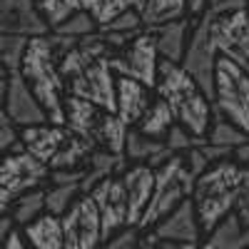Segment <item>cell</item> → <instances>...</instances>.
<instances>
[{"mask_svg": "<svg viewBox=\"0 0 249 249\" xmlns=\"http://www.w3.org/2000/svg\"><path fill=\"white\" fill-rule=\"evenodd\" d=\"M80 195H82L80 184H48L45 187V212L62 217Z\"/></svg>", "mask_w": 249, "mask_h": 249, "instance_id": "f546056e", "label": "cell"}, {"mask_svg": "<svg viewBox=\"0 0 249 249\" xmlns=\"http://www.w3.org/2000/svg\"><path fill=\"white\" fill-rule=\"evenodd\" d=\"M144 234H147L150 239H155V242L170 239V242H190V244H199L202 237H204L190 199H184L179 207H175L167 217H162Z\"/></svg>", "mask_w": 249, "mask_h": 249, "instance_id": "9a60e30c", "label": "cell"}, {"mask_svg": "<svg viewBox=\"0 0 249 249\" xmlns=\"http://www.w3.org/2000/svg\"><path fill=\"white\" fill-rule=\"evenodd\" d=\"M23 239L28 242L30 249H65L62 247V227L60 217L55 214H40L35 222L23 227Z\"/></svg>", "mask_w": 249, "mask_h": 249, "instance_id": "603a6c76", "label": "cell"}, {"mask_svg": "<svg viewBox=\"0 0 249 249\" xmlns=\"http://www.w3.org/2000/svg\"><path fill=\"white\" fill-rule=\"evenodd\" d=\"M207 5H210V0H187V15L197 18L207 10Z\"/></svg>", "mask_w": 249, "mask_h": 249, "instance_id": "b9f144b4", "label": "cell"}, {"mask_svg": "<svg viewBox=\"0 0 249 249\" xmlns=\"http://www.w3.org/2000/svg\"><path fill=\"white\" fill-rule=\"evenodd\" d=\"M50 33H57V35H65V37H85V35H92L97 33V23H95V18L88 13V10H75L70 18H65L62 23L50 30Z\"/></svg>", "mask_w": 249, "mask_h": 249, "instance_id": "1f68e13d", "label": "cell"}, {"mask_svg": "<svg viewBox=\"0 0 249 249\" xmlns=\"http://www.w3.org/2000/svg\"><path fill=\"white\" fill-rule=\"evenodd\" d=\"M8 82H10V72L5 68H0V107L5 102V92H8Z\"/></svg>", "mask_w": 249, "mask_h": 249, "instance_id": "ee69618b", "label": "cell"}, {"mask_svg": "<svg viewBox=\"0 0 249 249\" xmlns=\"http://www.w3.org/2000/svg\"><path fill=\"white\" fill-rule=\"evenodd\" d=\"M100 30H107V33H120V35H130V33H140L142 30V20H140V13L135 10H122L112 23L102 25Z\"/></svg>", "mask_w": 249, "mask_h": 249, "instance_id": "d590c367", "label": "cell"}, {"mask_svg": "<svg viewBox=\"0 0 249 249\" xmlns=\"http://www.w3.org/2000/svg\"><path fill=\"white\" fill-rule=\"evenodd\" d=\"M124 5H127L130 10H135V13H142V8H144V0H124Z\"/></svg>", "mask_w": 249, "mask_h": 249, "instance_id": "7dc6e473", "label": "cell"}, {"mask_svg": "<svg viewBox=\"0 0 249 249\" xmlns=\"http://www.w3.org/2000/svg\"><path fill=\"white\" fill-rule=\"evenodd\" d=\"M50 177L48 164L35 160L30 152L20 147V142L5 155H0V187L8 190L13 197L45 187Z\"/></svg>", "mask_w": 249, "mask_h": 249, "instance_id": "8fae6325", "label": "cell"}, {"mask_svg": "<svg viewBox=\"0 0 249 249\" xmlns=\"http://www.w3.org/2000/svg\"><path fill=\"white\" fill-rule=\"evenodd\" d=\"M5 115L13 120V124L20 127H33V124H45L48 117L40 107V102L35 100V95L30 92V88L23 82L18 72L10 75L8 82V92H5V102H3Z\"/></svg>", "mask_w": 249, "mask_h": 249, "instance_id": "2e32d148", "label": "cell"}, {"mask_svg": "<svg viewBox=\"0 0 249 249\" xmlns=\"http://www.w3.org/2000/svg\"><path fill=\"white\" fill-rule=\"evenodd\" d=\"M175 124V117L170 112V107L164 105V100H160L157 95L152 97L150 107L144 110L142 120L135 124V130H140L142 135L147 137H155V140H164V135H167V130Z\"/></svg>", "mask_w": 249, "mask_h": 249, "instance_id": "4316f807", "label": "cell"}, {"mask_svg": "<svg viewBox=\"0 0 249 249\" xmlns=\"http://www.w3.org/2000/svg\"><path fill=\"white\" fill-rule=\"evenodd\" d=\"M249 5V0H219V3L210 5L214 13H232V10H242Z\"/></svg>", "mask_w": 249, "mask_h": 249, "instance_id": "f35d334b", "label": "cell"}, {"mask_svg": "<svg viewBox=\"0 0 249 249\" xmlns=\"http://www.w3.org/2000/svg\"><path fill=\"white\" fill-rule=\"evenodd\" d=\"M77 37H65L57 33L30 37L23 60H20L18 75L30 88L35 100L40 102L48 122L65 124V80L60 75V57Z\"/></svg>", "mask_w": 249, "mask_h": 249, "instance_id": "6da1fadb", "label": "cell"}, {"mask_svg": "<svg viewBox=\"0 0 249 249\" xmlns=\"http://www.w3.org/2000/svg\"><path fill=\"white\" fill-rule=\"evenodd\" d=\"M122 155H124V160H127V164H147V167H152V170H160L164 162H170L175 157L167 147H164L162 140L147 137L135 127L127 130Z\"/></svg>", "mask_w": 249, "mask_h": 249, "instance_id": "44dd1931", "label": "cell"}, {"mask_svg": "<svg viewBox=\"0 0 249 249\" xmlns=\"http://www.w3.org/2000/svg\"><path fill=\"white\" fill-rule=\"evenodd\" d=\"M60 227L65 249H100L102 244L100 212L90 195H80L70 204V210L60 217Z\"/></svg>", "mask_w": 249, "mask_h": 249, "instance_id": "30bf717a", "label": "cell"}, {"mask_svg": "<svg viewBox=\"0 0 249 249\" xmlns=\"http://www.w3.org/2000/svg\"><path fill=\"white\" fill-rule=\"evenodd\" d=\"M144 234V232H142ZM155 242V239H152ZM160 244V249H197V244H190V242H170V239H162V242H157Z\"/></svg>", "mask_w": 249, "mask_h": 249, "instance_id": "7bdbcfd3", "label": "cell"}, {"mask_svg": "<svg viewBox=\"0 0 249 249\" xmlns=\"http://www.w3.org/2000/svg\"><path fill=\"white\" fill-rule=\"evenodd\" d=\"M120 177L124 187V197H127V222L130 227H137L152 199L155 170L147 167V164H127Z\"/></svg>", "mask_w": 249, "mask_h": 249, "instance_id": "e0dca14e", "label": "cell"}, {"mask_svg": "<svg viewBox=\"0 0 249 249\" xmlns=\"http://www.w3.org/2000/svg\"><path fill=\"white\" fill-rule=\"evenodd\" d=\"M197 249H217V247H212L210 242H199V244H197Z\"/></svg>", "mask_w": 249, "mask_h": 249, "instance_id": "681fc988", "label": "cell"}, {"mask_svg": "<svg viewBox=\"0 0 249 249\" xmlns=\"http://www.w3.org/2000/svg\"><path fill=\"white\" fill-rule=\"evenodd\" d=\"M234 214L242 219V224H249V164L239 167V184H237Z\"/></svg>", "mask_w": 249, "mask_h": 249, "instance_id": "8d00e7d4", "label": "cell"}, {"mask_svg": "<svg viewBox=\"0 0 249 249\" xmlns=\"http://www.w3.org/2000/svg\"><path fill=\"white\" fill-rule=\"evenodd\" d=\"M13 230H18V227L13 224L10 214H3V217H0V249L5 247V242H8V237L13 234Z\"/></svg>", "mask_w": 249, "mask_h": 249, "instance_id": "ab89813d", "label": "cell"}, {"mask_svg": "<svg viewBox=\"0 0 249 249\" xmlns=\"http://www.w3.org/2000/svg\"><path fill=\"white\" fill-rule=\"evenodd\" d=\"M210 37L217 55L227 57L249 75V5L232 13H214Z\"/></svg>", "mask_w": 249, "mask_h": 249, "instance_id": "9c48e42d", "label": "cell"}, {"mask_svg": "<svg viewBox=\"0 0 249 249\" xmlns=\"http://www.w3.org/2000/svg\"><path fill=\"white\" fill-rule=\"evenodd\" d=\"M237 184H239V164H234L232 160L214 162L202 175L195 177L190 202L195 207L202 234H210L219 219L234 212Z\"/></svg>", "mask_w": 249, "mask_h": 249, "instance_id": "3957f363", "label": "cell"}, {"mask_svg": "<svg viewBox=\"0 0 249 249\" xmlns=\"http://www.w3.org/2000/svg\"><path fill=\"white\" fill-rule=\"evenodd\" d=\"M192 184H195V175L187 170L182 155H175L170 162H164L160 170H155L152 199L147 204V210H144L137 230L147 232L150 227H155L162 217H167L175 207H179L184 199H190Z\"/></svg>", "mask_w": 249, "mask_h": 249, "instance_id": "8992f818", "label": "cell"}, {"mask_svg": "<svg viewBox=\"0 0 249 249\" xmlns=\"http://www.w3.org/2000/svg\"><path fill=\"white\" fill-rule=\"evenodd\" d=\"M18 127L13 124V120L5 115V110L0 107V155L10 152L15 144H18Z\"/></svg>", "mask_w": 249, "mask_h": 249, "instance_id": "74e56055", "label": "cell"}, {"mask_svg": "<svg viewBox=\"0 0 249 249\" xmlns=\"http://www.w3.org/2000/svg\"><path fill=\"white\" fill-rule=\"evenodd\" d=\"M65 127L80 140L92 144L95 150H107L112 155H122L124 150L127 127L120 122L115 112L102 110L92 105V102L68 95L65 97Z\"/></svg>", "mask_w": 249, "mask_h": 249, "instance_id": "277c9868", "label": "cell"}, {"mask_svg": "<svg viewBox=\"0 0 249 249\" xmlns=\"http://www.w3.org/2000/svg\"><path fill=\"white\" fill-rule=\"evenodd\" d=\"M187 15V0H144L140 13L142 28H157Z\"/></svg>", "mask_w": 249, "mask_h": 249, "instance_id": "484cf974", "label": "cell"}, {"mask_svg": "<svg viewBox=\"0 0 249 249\" xmlns=\"http://www.w3.org/2000/svg\"><path fill=\"white\" fill-rule=\"evenodd\" d=\"M65 92L70 97L92 102L107 112H115V72L110 70L107 60H97L77 75L68 77Z\"/></svg>", "mask_w": 249, "mask_h": 249, "instance_id": "7c38bea8", "label": "cell"}, {"mask_svg": "<svg viewBox=\"0 0 249 249\" xmlns=\"http://www.w3.org/2000/svg\"><path fill=\"white\" fill-rule=\"evenodd\" d=\"M214 3H219V0H210V5H214ZM210 5H207V8H210Z\"/></svg>", "mask_w": 249, "mask_h": 249, "instance_id": "f907efd6", "label": "cell"}, {"mask_svg": "<svg viewBox=\"0 0 249 249\" xmlns=\"http://www.w3.org/2000/svg\"><path fill=\"white\" fill-rule=\"evenodd\" d=\"M8 214H10L13 224L20 227V230L28 227L30 222H35L40 214H45V187H37V190L13 197Z\"/></svg>", "mask_w": 249, "mask_h": 249, "instance_id": "d4e9b609", "label": "cell"}, {"mask_svg": "<svg viewBox=\"0 0 249 249\" xmlns=\"http://www.w3.org/2000/svg\"><path fill=\"white\" fill-rule=\"evenodd\" d=\"M242 239H244V224L234 212H230L224 219H219L212 227V232L207 234V242L217 249H244Z\"/></svg>", "mask_w": 249, "mask_h": 249, "instance_id": "f1b7e54d", "label": "cell"}, {"mask_svg": "<svg viewBox=\"0 0 249 249\" xmlns=\"http://www.w3.org/2000/svg\"><path fill=\"white\" fill-rule=\"evenodd\" d=\"M192 25H195V18L184 15L179 20H170V23H164V25L147 28L155 35V45H157L160 60H167V62L179 65L182 57H184V50H187V40H190Z\"/></svg>", "mask_w": 249, "mask_h": 249, "instance_id": "ffe728a7", "label": "cell"}, {"mask_svg": "<svg viewBox=\"0 0 249 249\" xmlns=\"http://www.w3.org/2000/svg\"><path fill=\"white\" fill-rule=\"evenodd\" d=\"M28 40L30 37H20V35H0V68H5L10 75L18 72Z\"/></svg>", "mask_w": 249, "mask_h": 249, "instance_id": "4dcf8cb0", "label": "cell"}, {"mask_svg": "<svg viewBox=\"0 0 249 249\" xmlns=\"http://www.w3.org/2000/svg\"><path fill=\"white\" fill-rule=\"evenodd\" d=\"M124 167H127V160L122 155H112L107 150H92V155L88 160V167H85V179L80 184V192L88 195L102 179H107L112 175H122Z\"/></svg>", "mask_w": 249, "mask_h": 249, "instance_id": "7402d4cb", "label": "cell"}, {"mask_svg": "<svg viewBox=\"0 0 249 249\" xmlns=\"http://www.w3.org/2000/svg\"><path fill=\"white\" fill-rule=\"evenodd\" d=\"M107 65L115 75L132 77L152 90L157 80V65H160V53L155 45L152 30L142 28L140 33H135L127 43H122L117 50L110 53Z\"/></svg>", "mask_w": 249, "mask_h": 249, "instance_id": "52a82bcc", "label": "cell"}, {"mask_svg": "<svg viewBox=\"0 0 249 249\" xmlns=\"http://www.w3.org/2000/svg\"><path fill=\"white\" fill-rule=\"evenodd\" d=\"M204 142L214 144V147H224V150H237L244 142H249V135L242 132L230 120H224V117L212 112V122H210V127H207Z\"/></svg>", "mask_w": 249, "mask_h": 249, "instance_id": "83f0119b", "label": "cell"}, {"mask_svg": "<svg viewBox=\"0 0 249 249\" xmlns=\"http://www.w3.org/2000/svg\"><path fill=\"white\" fill-rule=\"evenodd\" d=\"M80 8L88 10V13L95 18L97 28L112 23V20H115L122 10H127L124 0H80Z\"/></svg>", "mask_w": 249, "mask_h": 249, "instance_id": "836d02e7", "label": "cell"}, {"mask_svg": "<svg viewBox=\"0 0 249 249\" xmlns=\"http://www.w3.org/2000/svg\"><path fill=\"white\" fill-rule=\"evenodd\" d=\"M140 249H160V244L152 242L147 234H142V237H140Z\"/></svg>", "mask_w": 249, "mask_h": 249, "instance_id": "bcb514c9", "label": "cell"}, {"mask_svg": "<svg viewBox=\"0 0 249 249\" xmlns=\"http://www.w3.org/2000/svg\"><path fill=\"white\" fill-rule=\"evenodd\" d=\"M48 33L50 28L35 0H0V35L37 37Z\"/></svg>", "mask_w": 249, "mask_h": 249, "instance_id": "5bb4252c", "label": "cell"}, {"mask_svg": "<svg viewBox=\"0 0 249 249\" xmlns=\"http://www.w3.org/2000/svg\"><path fill=\"white\" fill-rule=\"evenodd\" d=\"M164 147H167L172 155H184V152H190L195 147H199V144L204 142V137H195L190 130H184L182 124H172V127L167 130V135H164Z\"/></svg>", "mask_w": 249, "mask_h": 249, "instance_id": "e575fe53", "label": "cell"}, {"mask_svg": "<svg viewBox=\"0 0 249 249\" xmlns=\"http://www.w3.org/2000/svg\"><path fill=\"white\" fill-rule=\"evenodd\" d=\"M100 212V227H102V242L110 239L112 234L122 232L124 227H130L127 222V197H124L122 177L112 175L107 179H102L88 192Z\"/></svg>", "mask_w": 249, "mask_h": 249, "instance_id": "4fadbf2b", "label": "cell"}, {"mask_svg": "<svg viewBox=\"0 0 249 249\" xmlns=\"http://www.w3.org/2000/svg\"><path fill=\"white\" fill-rule=\"evenodd\" d=\"M155 92L150 88H144L142 82L132 80V77H120L115 75V115L120 117V122L124 127H135L142 120L144 110L150 107Z\"/></svg>", "mask_w": 249, "mask_h": 249, "instance_id": "ac0fdd59", "label": "cell"}, {"mask_svg": "<svg viewBox=\"0 0 249 249\" xmlns=\"http://www.w3.org/2000/svg\"><path fill=\"white\" fill-rule=\"evenodd\" d=\"M212 18H214V13L210 8L195 18L190 40H187L184 57L179 62V68L197 82L199 90L207 97H212V77H214V62H217V50H214L212 37H210Z\"/></svg>", "mask_w": 249, "mask_h": 249, "instance_id": "ba28073f", "label": "cell"}, {"mask_svg": "<svg viewBox=\"0 0 249 249\" xmlns=\"http://www.w3.org/2000/svg\"><path fill=\"white\" fill-rule=\"evenodd\" d=\"M3 249H30V247H28V242L23 239V232H20V230H13V234L8 237V242H5Z\"/></svg>", "mask_w": 249, "mask_h": 249, "instance_id": "60d3db41", "label": "cell"}, {"mask_svg": "<svg viewBox=\"0 0 249 249\" xmlns=\"http://www.w3.org/2000/svg\"><path fill=\"white\" fill-rule=\"evenodd\" d=\"M244 249H249V224H244Z\"/></svg>", "mask_w": 249, "mask_h": 249, "instance_id": "c3c4849f", "label": "cell"}, {"mask_svg": "<svg viewBox=\"0 0 249 249\" xmlns=\"http://www.w3.org/2000/svg\"><path fill=\"white\" fill-rule=\"evenodd\" d=\"M10 202H13V195H10L8 190H3V187H0V217L8 214V210H10Z\"/></svg>", "mask_w": 249, "mask_h": 249, "instance_id": "f6af8a7d", "label": "cell"}, {"mask_svg": "<svg viewBox=\"0 0 249 249\" xmlns=\"http://www.w3.org/2000/svg\"><path fill=\"white\" fill-rule=\"evenodd\" d=\"M68 127L65 124H33V127H20L18 130V140L20 147L25 152H30L35 160H40L43 164H50V160L57 155V150L62 147V142L68 140Z\"/></svg>", "mask_w": 249, "mask_h": 249, "instance_id": "d6986e66", "label": "cell"}, {"mask_svg": "<svg viewBox=\"0 0 249 249\" xmlns=\"http://www.w3.org/2000/svg\"><path fill=\"white\" fill-rule=\"evenodd\" d=\"M70 132V130H68ZM92 144H88L85 140H80L77 135H68V140L62 142V147L57 150V155L50 160L48 170L55 172V170H85L88 167V160L92 155Z\"/></svg>", "mask_w": 249, "mask_h": 249, "instance_id": "cb8c5ba5", "label": "cell"}, {"mask_svg": "<svg viewBox=\"0 0 249 249\" xmlns=\"http://www.w3.org/2000/svg\"><path fill=\"white\" fill-rule=\"evenodd\" d=\"M212 112L230 120L249 135V75L234 62L217 55L212 77Z\"/></svg>", "mask_w": 249, "mask_h": 249, "instance_id": "5b68a950", "label": "cell"}, {"mask_svg": "<svg viewBox=\"0 0 249 249\" xmlns=\"http://www.w3.org/2000/svg\"><path fill=\"white\" fill-rule=\"evenodd\" d=\"M35 3L50 30H55L65 18H70L75 10H80V0H35Z\"/></svg>", "mask_w": 249, "mask_h": 249, "instance_id": "d6a6232c", "label": "cell"}, {"mask_svg": "<svg viewBox=\"0 0 249 249\" xmlns=\"http://www.w3.org/2000/svg\"><path fill=\"white\" fill-rule=\"evenodd\" d=\"M152 92L160 100H164L177 124L190 130L195 137L207 135V127L212 122V102L179 65L160 60Z\"/></svg>", "mask_w": 249, "mask_h": 249, "instance_id": "7a4b0ae2", "label": "cell"}]
</instances>
